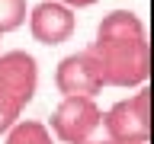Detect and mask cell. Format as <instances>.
I'll return each instance as SVG.
<instances>
[{"instance_id": "6da1fadb", "label": "cell", "mask_w": 154, "mask_h": 144, "mask_svg": "<svg viewBox=\"0 0 154 144\" xmlns=\"http://www.w3.org/2000/svg\"><path fill=\"white\" fill-rule=\"evenodd\" d=\"M93 55L103 86H119V90H135L144 86L151 77V45L148 32L138 13L132 10H112L100 19L96 35L87 48Z\"/></svg>"}, {"instance_id": "7a4b0ae2", "label": "cell", "mask_w": 154, "mask_h": 144, "mask_svg": "<svg viewBox=\"0 0 154 144\" xmlns=\"http://www.w3.org/2000/svg\"><path fill=\"white\" fill-rule=\"evenodd\" d=\"M103 131L112 144H151V90L148 83L103 112Z\"/></svg>"}, {"instance_id": "3957f363", "label": "cell", "mask_w": 154, "mask_h": 144, "mask_svg": "<svg viewBox=\"0 0 154 144\" xmlns=\"http://www.w3.org/2000/svg\"><path fill=\"white\" fill-rule=\"evenodd\" d=\"M103 122V109L90 96H61V103L55 106V112L48 118V131L61 144H80L84 138L100 128Z\"/></svg>"}, {"instance_id": "277c9868", "label": "cell", "mask_w": 154, "mask_h": 144, "mask_svg": "<svg viewBox=\"0 0 154 144\" xmlns=\"http://www.w3.org/2000/svg\"><path fill=\"white\" fill-rule=\"evenodd\" d=\"M0 90L26 109L38 93V61L23 48L0 51Z\"/></svg>"}, {"instance_id": "5b68a950", "label": "cell", "mask_w": 154, "mask_h": 144, "mask_svg": "<svg viewBox=\"0 0 154 144\" xmlns=\"http://www.w3.org/2000/svg\"><path fill=\"white\" fill-rule=\"evenodd\" d=\"M55 86L61 96H90V99H96L103 93V77H100L93 55L84 48V51L61 58L55 67Z\"/></svg>"}, {"instance_id": "8992f818", "label": "cell", "mask_w": 154, "mask_h": 144, "mask_svg": "<svg viewBox=\"0 0 154 144\" xmlns=\"http://www.w3.org/2000/svg\"><path fill=\"white\" fill-rule=\"evenodd\" d=\"M29 32H32V38H35L38 45H64L67 38L74 35L77 29V16L74 10L64 7L61 0H42V3H35V7L29 10Z\"/></svg>"}, {"instance_id": "52a82bcc", "label": "cell", "mask_w": 154, "mask_h": 144, "mask_svg": "<svg viewBox=\"0 0 154 144\" xmlns=\"http://www.w3.org/2000/svg\"><path fill=\"white\" fill-rule=\"evenodd\" d=\"M3 144H55V138H51L45 122H38V118H19L3 134Z\"/></svg>"}, {"instance_id": "ba28073f", "label": "cell", "mask_w": 154, "mask_h": 144, "mask_svg": "<svg viewBox=\"0 0 154 144\" xmlns=\"http://www.w3.org/2000/svg\"><path fill=\"white\" fill-rule=\"evenodd\" d=\"M29 16V3L26 0H0V35L16 32Z\"/></svg>"}, {"instance_id": "9c48e42d", "label": "cell", "mask_w": 154, "mask_h": 144, "mask_svg": "<svg viewBox=\"0 0 154 144\" xmlns=\"http://www.w3.org/2000/svg\"><path fill=\"white\" fill-rule=\"evenodd\" d=\"M19 115H23V106H19L13 96H7L0 90V134H7L10 128L19 122Z\"/></svg>"}, {"instance_id": "30bf717a", "label": "cell", "mask_w": 154, "mask_h": 144, "mask_svg": "<svg viewBox=\"0 0 154 144\" xmlns=\"http://www.w3.org/2000/svg\"><path fill=\"white\" fill-rule=\"evenodd\" d=\"M64 7H71V10H80V7H93L96 0H61Z\"/></svg>"}]
</instances>
